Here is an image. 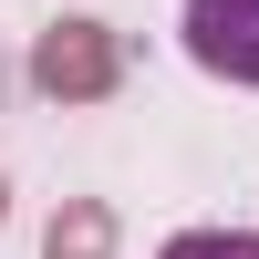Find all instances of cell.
<instances>
[{
  "instance_id": "1",
  "label": "cell",
  "mask_w": 259,
  "mask_h": 259,
  "mask_svg": "<svg viewBox=\"0 0 259 259\" xmlns=\"http://www.w3.org/2000/svg\"><path fill=\"white\" fill-rule=\"evenodd\" d=\"M114 73H124V52H114L104 21H52V31L31 41V83H41L52 104H104Z\"/></svg>"
},
{
  "instance_id": "2",
  "label": "cell",
  "mask_w": 259,
  "mask_h": 259,
  "mask_svg": "<svg viewBox=\"0 0 259 259\" xmlns=\"http://www.w3.org/2000/svg\"><path fill=\"white\" fill-rule=\"evenodd\" d=\"M187 52H197V73L259 94V0H187Z\"/></svg>"
},
{
  "instance_id": "3",
  "label": "cell",
  "mask_w": 259,
  "mask_h": 259,
  "mask_svg": "<svg viewBox=\"0 0 259 259\" xmlns=\"http://www.w3.org/2000/svg\"><path fill=\"white\" fill-rule=\"evenodd\" d=\"M41 259H114V207L104 197H62L41 228Z\"/></svg>"
},
{
  "instance_id": "4",
  "label": "cell",
  "mask_w": 259,
  "mask_h": 259,
  "mask_svg": "<svg viewBox=\"0 0 259 259\" xmlns=\"http://www.w3.org/2000/svg\"><path fill=\"white\" fill-rule=\"evenodd\" d=\"M156 259H259V239H249V228H177Z\"/></svg>"
},
{
  "instance_id": "5",
  "label": "cell",
  "mask_w": 259,
  "mask_h": 259,
  "mask_svg": "<svg viewBox=\"0 0 259 259\" xmlns=\"http://www.w3.org/2000/svg\"><path fill=\"white\" fill-rule=\"evenodd\" d=\"M0 207H11V187H0Z\"/></svg>"
}]
</instances>
